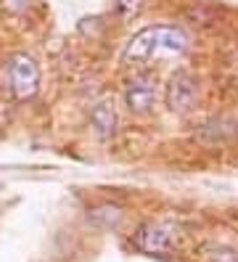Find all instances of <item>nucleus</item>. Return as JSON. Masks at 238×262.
Listing matches in <instances>:
<instances>
[{"instance_id": "f257e3e1", "label": "nucleus", "mask_w": 238, "mask_h": 262, "mask_svg": "<svg viewBox=\"0 0 238 262\" xmlns=\"http://www.w3.org/2000/svg\"><path fill=\"white\" fill-rule=\"evenodd\" d=\"M188 51V37L183 29L156 24L146 27L130 40L124 48V61H162V58H180Z\"/></svg>"}, {"instance_id": "f03ea898", "label": "nucleus", "mask_w": 238, "mask_h": 262, "mask_svg": "<svg viewBox=\"0 0 238 262\" xmlns=\"http://www.w3.org/2000/svg\"><path fill=\"white\" fill-rule=\"evenodd\" d=\"M8 85L16 101H29L40 90V67L27 53H16L8 61Z\"/></svg>"}, {"instance_id": "7ed1b4c3", "label": "nucleus", "mask_w": 238, "mask_h": 262, "mask_svg": "<svg viewBox=\"0 0 238 262\" xmlns=\"http://www.w3.org/2000/svg\"><path fill=\"white\" fill-rule=\"evenodd\" d=\"M156 96H159L156 77H151V74H138L135 80H130V85H127L124 101H127V106H130V112H135V114H148L154 106H156Z\"/></svg>"}, {"instance_id": "20e7f679", "label": "nucleus", "mask_w": 238, "mask_h": 262, "mask_svg": "<svg viewBox=\"0 0 238 262\" xmlns=\"http://www.w3.org/2000/svg\"><path fill=\"white\" fill-rule=\"evenodd\" d=\"M167 103L172 112L185 114L196 103V80L188 72H175L167 85Z\"/></svg>"}, {"instance_id": "39448f33", "label": "nucleus", "mask_w": 238, "mask_h": 262, "mask_svg": "<svg viewBox=\"0 0 238 262\" xmlns=\"http://www.w3.org/2000/svg\"><path fill=\"white\" fill-rule=\"evenodd\" d=\"M135 244L140 246L143 252L164 254V252L172 249V244H175V228L167 225V223H146L138 230Z\"/></svg>"}, {"instance_id": "423d86ee", "label": "nucleus", "mask_w": 238, "mask_h": 262, "mask_svg": "<svg viewBox=\"0 0 238 262\" xmlns=\"http://www.w3.org/2000/svg\"><path fill=\"white\" fill-rule=\"evenodd\" d=\"M90 119H93V127H95V133H98L101 138L114 135V127H117V114H114V109H111L109 103L95 106Z\"/></svg>"}, {"instance_id": "0eeeda50", "label": "nucleus", "mask_w": 238, "mask_h": 262, "mask_svg": "<svg viewBox=\"0 0 238 262\" xmlns=\"http://www.w3.org/2000/svg\"><path fill=\"white\" fill-rule=\"evenodd\" d=\"M140 11V0H119V13L122 19H133Z\"/></svg>"}]
</instances>
